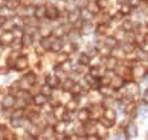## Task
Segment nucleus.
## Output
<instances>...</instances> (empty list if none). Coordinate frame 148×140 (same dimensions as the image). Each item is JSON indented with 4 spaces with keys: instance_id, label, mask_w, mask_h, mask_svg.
Returning <instances> with one entry per match:
<instances>
[{
    "instance_id": "obj_4",
    "label": "nucleus",
    "mask_w": 148,
    "mask_h": 140,
    "mask_svg": "<svg viewBox=\"0 0 148 140\" xmlns=\"http://www.w3.org/2000/svg\"><path fill=\"white\" fill-rule=\"evenodd\" d=\"M46 81H47V85L51 86L52 88H55V87H57V86H58L60 78L57 77L56 75H48V76H47V78H46Z\"/></svg>"
},
{
    "instance_id": "obj_22",
    "label": "nucleus",
    "mask_w": 148,
    "mask_h": 140,
    "mask_svg": "<svg viewBox=\"0 0 148 140\" xmlns=\"http://www.w3.org/2000/svg\"><path fill=\"white\" fill-rule=\"evenodd\" d=\"M105 118L106 119H109V120H115V112L113 111V110H108L106 111V114H105Z\"/></svg>"
},
{
    "instance_id": "obj_8",
    "label": "nucleus",
    "mask_w": 148,
    "mask_h": 140,
    "mask_svg": "<svg viewBox=\"0 0 148 140\" xmlns=\"http://www.w3.org/2000/svg\"><path fill=\"white\" fill-rule=\"evenodd\" d=\"M34 16L36 18H38V19H41L43 18V16H46V8L43 5H39L38 8L36 9V12H34Z\"/></svg>"
},
{
    "instance_id": "obj_31",
    "label": "nucleus",
    "mask_w": 148,
    "mask_h": 140,
    "mask_svg": "<svg viewBox=\"0 0 148 140\" xmlns=\"http://www.w3.org/2000/svg\"><path fill=\"white\" fill-rule=\"evenodd\" d=\"M119 1H120V3H123V4H124V3L128 1V0H119Z\"/></svg>"
},
{
    "instance_id": "obj_29",
    "label": "nucleus",
    "mask_w": 148,
    "mask_h": 140,
    "mask_svg": "<svg viewBox=\"0 0 148 140\" xmlns=\"http://www.w3.org/2000/svg\"><path fill=\"white\" fill-rule=\"evenodd\" d=\"M36 1H38V4H39V5H42L43 3H45V0H36Z\"/></svg>"
},
{
    "instance_id": "obj_13",
    "label": "nucleus",
    "mask_w": 148,
    "mask_h": 140,
    "mask_svg": "<svg viewBox=\"0 0 148 140\" xmlns=\"http://www.w3.org/2000/svg\"><path fill=\"white\" fill-rule=\"evenodd\" d=\"M81 16H82V19H85V20H87V19L90 20V19H91L92 16H94V14H92V13L90 12V10H86V9L84 8L82 12H81Z\"/></svg>"
},
{
    "instance_id": "obj_2",
    "label": "nucleus",
    "mask_w": 148,
    "mask_h": 140,
    "mask_svg": "<svg viewBox=\"0 0 148 140\" xmlns=\"http://www.w3.org/2000/svg\"><path fill=\"white\" fill-rule=\"evenodd\" d=\"M27 66H28V61H27V57H19L18 59L15 61V69H18V71H23V69L27 68Z\"/></svg>"
},
{
    "instance_id": "obj_12",
    "label": "nucleus",
    "mask_w": 148,
    "mask_h": 140,
    "mask_svg": "<svg viewBox=\"0 0 148 140\" xmlns=\"http://www.w3.org/2000/svg\"><path fill=\"white\" fill-rule=\"evenodd\" d=\"M42 46H43V48L45 49H49L51 51V47H52V41L47 37V38H43L42 39Z\"/></svg>"
},
{
    "instance_id": "obj_24",
    "label": "nucleus",
    "mask_w": 148,
    "mask_h": 140,
    "mask_svg": "<svg viewBox=\"0 0 148 140\" xmlns=\"http://www.w3.org/2000/svg\"><path fill=\"white\" fill-rule=\"evenodd\" d=\"M25 80H28L29 81V85H33L36 81V76H34V73H28V75L25 76Z\"/></svg>"
},
{
    "instance_id": "obj_14",
    "label": "nucleus",
    "mask_w": 148,
    "mask_h": 140,
    "mask_svg": "<svg viewBox=\"0 0 148 140\" xmlns=\"http://www.w3.org/2000/svg\"><path fill=\"white\" fill-rule=\"evenodd\" d=\"M77 118H79L80 121H86L87 118H89V112H87L86 110H81V111L79 112V115H77Z\"/></svg>"
},
{
    "instance_id": "obj_10",
    "label": "nucleus",
    "mask_w": 148,
    "mask_h": 140,
    "mask_svg": "<svg viewBox=\"0 0 148 140\" xmlns=\"http://www.w3.org/2000/svg\"><path fill=\"white\" fill-rule=\"evenodd\" d=\"M87 10H90L92 13V14H95V13L99 10V5H97V3H95V1H91V3H87Z\"/></svg>"
},
{
    "instance_id": "obj_27",
    "label": "nucleus",
    "mask_w": 148,
    "mask_h": 140,
    "mask_svg": "<svg viewBox=\"0 0 148 140\" xmlns=\"http://www.w3.org/2000/svg\"><path fill=\"white\" fill-rule=\"evenodd\" d=\"M122 13H129V6H127V5H123V8H122Z\"/></svg>"
},
{
    "instance_id": "obj_18",
    "label": "nucleus",
    "mask_w": 148,
    "mask_h": 140,
    "mask_svg": "<svg viewBox=\"0 0 148 140\" xmlns=\"http://www.w3.org/2000/svg\"><path fill=\"white\" fill-rule=\"evenodd\" d=\"M101 124L104 126H106V128H112V126L114 125V121L113 120H109V119L104 118V119H101Z\"/></svg>"
},
{
    "instance_id": "obj_6",
    "label": "nucleus",
    "mask_w": 148,
    "mask_h": 140,
    "mask_svg": "<svg viewBox=\"0 0 148 140\" xmlns=\"http://www.w3.org/2000/svg\"><path fill=\"white\" fill-rule=\"evenodd\" d=\"M13 39H14V34H13L12 32H6L4 33L1 37H0V42L1 43H12L13 42Z\"/></svg>"
},
{
    "instance_id": "obj_3",
    "label": "nucleus",
    "mask_w": 148,
    "mask_h": 140,
    "mask_svg": "<svg viewBox=\"0 0 148 140\" xmlns=\"http://www.w3.org/2000/svg\"><path fill=\"white\" fill-rule=\"evenodd\" d=\"M15 104V97L13 95H6L4 100H3V107L4 109H9V107H12V106H14Z\"/></svg>"
},
{
    "instance_id": "obj_9",
    "label": "nucleus",
    "mask_w": 148,
    "mask_h": 140,
    "mask_svg": "<svg viewBox=\"0 0 148 140\" xmlns=\"http://www.w3.org/2000/svg\"><path fill=\"white\" fill-rule=\"evenodd\" d=\"M63 47V43L61 42V39H56V41L52 42V47H51V51L53 52H58Z\"/></svg>"
},
{
    "instance_id": "obj_28",
    "label": "nucleus",
    "mask_w": 148,
    "mask_h": 140,
    "mask_svg": "<svg viewBox=\"0 0 148 140\" xmlns=\"http://www.w3.org/2000/svg\"><path fill=\"white\" fill-rule=\"evenodd\" d=\"M5 23V18L3 15H0V25H3Z\"/></svg>"
},
{
    "instance_id": "obj_21",
    "label": "nucleus",
    "mask_w": 148,
    "mask_h": 140,
    "mask_svg": "<svg viewBox=\"0 0 148 140\" xmlns=\"http://www.w3.org/2000/svg\"><path fill=\"white\" fill-rule=\"evenodd\" d=\"M12 125L13 126H22V118H13L12 119Z\"/></svg>"
},
{
    "instance_id": "obj_1",
    "label": "nucleus",
    "mask_w": 148,
    "mask_h": 140,
    "mask_svg": "<svg viewBox=\"0 0 148 140\" xmlns=\"http://www.w3.org/2000/svg\"><path fill=\"white\" fill-rule=\"evenodd\" d=\"M46 16L48 19H51V20H53V19H57V16H58V10H57L56 6L53 5H48L46 8Z\"/></svg>"
},
{
    "instance_id": "obj_19",
    "label": "nucleus",
    "mask_w": 148,
    "mask_h": 140,
    "mask_svg": "<svg viewBox=\"0 0 148 140\" xmlns=\"http://www.w3.org/2000/svg\"><path fill=\"white\" fill-rule=\"evenodd\" d=\"M76 6L79 9H84L87 6V1L86 0H76Z\"/></svg>"
},
{
    "instance_id": "obj_7",
    "label": "nucleus",
    "mask_w": 148,
    "mask_h": 140,
    "mask_svg": "<svg viewBox=\"0 0 148 140\" xmlns=\"http://www.w3.org/2000/svg\"><path fill=\"white\" fill-rule=\"evenodd\" d=\"M33 101H34L36 105H39V106H41V105H45L46 102H47V97H46V95H43V93H39V95L34 96Z\"/></svg>"
},
{
    "instance_id": "obj_20",
    "label": "nucleus",
    "mask_w": 148,
    "mask_h": 140,
    "mask_svg": "<svg viewBox=\"0 0 148 140\" xmlns=\"http://www.w3.org/2000/svg\"><path fill=\"white\" fill-rule=\"evenodd\" d=\"M115 66H116V59H115V58H110L109 61L106 62V67L110 68V69H113L114 67H115Z\"/></svg>"
},
{
    "instance_id": "obj_15",
    "label": "nucleus",
    "mask_w": 148,
    "mask_h": 140,
    "mask_svg": "<svg viewBox=\"0 0 148 140\" xmlns=\"http://www.w3.org/2000/svg\"><path fill=\"white\" fill-rule=\"evenodd\" d=\"M18 5H19V1H16V0H8L6 1V8L8 9H15Z\"/></svg>"
},
{
    "instance_id": "obj_30",
    "label": "nucleus",
    "mask_w": 148,
    "mask_h": 140,
    "mask_svg": "<svg viewBox=\"0 0 148 140\" xmlns=\"http://www.w3.org/2000/svg\"><path fill=\"white\" fill-rule=\"evenodd\" d=\"M144 100H147V101H148V91H147L146 95H144Z\"/></svg>"
},
{
    "instance_id": "obj_26",
    "label": "nucleus",
    "mask_w": 148,
    "mask_h": 140,
    "mask_svg": "<svg viewBox=\"0 0 148 140\" xmlns=\"http://www.w3.org/2000/svg\"><path fill=\"white\" fill-rule=\"evenodd\" d=\"M51 86H48V85H47V86H45V87H43L42 88V91H43V95H51V92H49V91H51Z\"/></svg>"
},
{
    "instance_id": "obj_17",
    "label": "nucleus",
    "mask_w": 148,
    "mask_h": 140,
    "mask_svg": "<svg viewBox=\"0 0 148 140\" xmlns=\"http://www.w3.org/2000/svg\"><path fill=\"white\" fill-rule=\"evenodd\" d=\"M116 44H118V43H116V39L113 38V37H109V38L106 39V46H109L110 48H114V47H115Z\"/></svg>"
},
{
    "instance_id": "obj_16",
    "label": "nucleus",
    "mask_w": 148,
    "mask_h": 140,
    "mask_svg": "<svg viewBox=\"0 0 148 140\" xmlns=\"http://www.w3.org/2000/svg\"><path fill=\"white\" fill-rule=\"evenodd\" d=\"M31 43H32V37L29 35V34H27V35H23V42H22V44L23 46H31Z\"/></svg>"
},
{
    "instance_id": "obj_25",
    "label": "nucleus",
    "mask_w": 148,
    "mask_h": 140,
    "mask_svg": "<svg viewBox=\"0 0 148 140\" xmlns=\"http://www.w3.org/2000/svg\"><path fill=\"white\" fill-rule=\"evenodd\" d=\"M72 86H73V82L71 81V80H67V81H65V86H63V88L65 90H67V88L71 90Z\"/></svg>"
},
{
    "instance_id": "obj_5",
    "label": "nucleus",
    "mask_w": 148,
    "mask_h": 140,
    "mask_svg": "<svg viewBox=\"0 0 148 140\" xmlns=\"http://www.w3.org/2000/svg\"><path fill=\"white\" fill-rule=\"evenodd\" d=\"M125 135L127 138H134L137 135V126L136 124H129L125 129Z\"/></svg>"
},
{
    "instance_id": "obj_23",
    "label": "nucleus",
    "mask_w": 148,
    "mask_h": 140,
    "mask_svg": "<svg viewBox=\"0 0 148 140\" xmlns=\"http://www.w3.org/2000/svg\"><path fill=\"white\" fill-rule=\"evenodd\" d=\"M89 57H87V54L86 53H84V54H81L80 56V63H81V65H87V63H89Z\"/></svg>"
},
{
    "instance_id": "obj_11",
    "label": "nucleus",
    "mask_w": 148,
    "mask_h": 140,
    "mask_svg": "<svg viewBox=\"0 0 148 140\" xmlns=\"http://www.w3.org/2000/svg\"><path fill=\"white\" fill-rule=\"evenodd\" d=\"M67 16H69V20L71 22V23H76L77 19H79V16H80V12H77V10L71 12Z\"/></svg>"
}]
</instances>
